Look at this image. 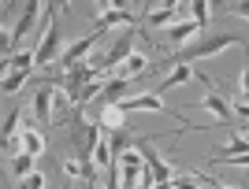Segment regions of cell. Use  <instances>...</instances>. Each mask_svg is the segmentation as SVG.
Here are the masks:
<instances>
[{
  "label": "cell",
  "instance_id": "cell-23",
  "mask_svg": "<svg viewBox=\"0 0 249 189\" xmlns=\"http://www.w3.org/2000/svg\"><path fill=\"white\" fill-rule=\"evenodd\" d=\"M45 186H49V182H45V174H41V171H34L30 178H22L19 189H45Z\"/></svg>",
  "mask_w": 249,
  "mask_h": 189
},
{
  "label": "cell",
  "instance_id": "cell-4",
  "mask_svg": "<svg viewBox=\"0 0 249 189\" xmlns=\"http://www.w3.org/2000/svg\"><path fill=\"white\" fill-rule=\"evenodd\" d=\"M134 145L142 148V156H145V167H149V174L156 178V186H171V182H175V171H171V163H167V159L156 152L153 137H134Z\"/></svg>",
  "mask_w": 249,
  "mask_h": 189
},
{
  "label": "cell",
  "instance_id": "cell-20",
  "mask_svg": "<svg viewBox=\"0 0 249 189\" xmlns=\"http://www.w3.org/2000/svg\"><path fill=\"white\" fill-rule=\"evenodd\" d=\"M186 8H190V19L205 30L208 26V11H212V0H186Z\"/></svg>",
  "mask_w": 249,
  "mask_h": 189
},
{
  "label": "cell",
  "instance_id": "cell-5",
  "mask_svg": "<svg viewBox=\"0 0 249 189\" xmlns=\"http://www.w3.org/2000/svg\"><path fill=\"white\" fill-rule=\"evenodd\" d=\"M115 167H119L123 189H138V182H142V174H145V156H142V148L130 145L126 152H119V156H115Z\"/></svg>",
  "mask_w": 249,
  "mask_h": 189
},
{
  "label": "cell",
  "instance_id": "cell-14",
  "mask_svg": "<svg viewBox=\"0 0 249 189\" xmlns=\"http://www.w3.org/2000/svg\"><path fill=\"white\" fill-rule=\"evenodd\" d=\"M97 123H101L104 130H126L123 104H104V108H97Z\"/></svg>",
  "mask_w": 249,
  "mask_h": 189
},
{
  "label": "cell",
  "instance_id": "cell-1",
  "mask_svg": "<svg viewBox=\"0 0 249 189\" xmlns=\"http://www.w3.org/2000/svg\"><path fill=\"white\" fill-rule=\"evenodd\" d=\"M223 48H242V52H249V41L238 37V33H205V37H194L190 45L175 48L171 56H164V60L153 63V67H182V63H197V60H208V56L223 52Z\"/></svg>",
  "mask_w": 249,
  "mask_h": 189
},
{
  "label": "cell",
  "instance_id": "cell-19",
  "mask_svg": "<svg viewBox=\"0 0 249 189\" xmlns=\"http://www.w3.org/2000/svg\"><path fill=\"white\" fill-rule=\"evenodd\" d=\"M145 22L153 30H167L171 22H178V11H167V8H149L145 11Z\"/></svg>",
  "mask_w": 249,
  "mask_h": 189
},
{
  "label": "cell",
  "instance_id": "cell-26",
  "mask_svg": "<svg viewBox=\"0 0 249 189\" xmlns=\"http://www.w3.org/2000/svg\"><path fill=\"white\" fill-rule=\"evenodd\" d=\"M52 8H56V11H67V8H71V0H52Z\"/></svg>",
  "mask_w": 249,
  "mask_h": 189
},
{
  "label": "cell",
  "instance_id": "cell-7",
  "mask_svg": "<svg viewBox=\"0 0 249 189\" xmlns=\"http://www.w3.org/2000/svg\"><path fill=\"white\" fill-rule=\"evenodd\" d=\"M63 171H67V178H74V182H82L86 189H93L97 186V178H101V167H97L93 159H86V156H67L63 159Z\"/></svg>",
  "mask_w": 249,
  "mask_h": 189
},
{
  "label": "cell",
  "instance_id": "cell-12",
  "mask_svg": "<svg viewBox=\"0 0 249 189\" xmlns=\"http://www.w3.org/2000/svg\"><path fill=\"white\" fill-rule=\"evenodd\" d=\"M115 26H126V30H134V26H142V22L134 19V11H104V15H97V30H115Z\"/></svg>",
  "mask_w": 249,
  "mask_h": 189
},
{
  "label": "cell",
  "instance_id": "cell-9",
  "mask_svg": "<svg viewBox=\"0 0 249 189\" xmlns=\"http://www.w3.org/2000/svg\"><path fill=\"white\" fill-rule=\"evenodd\" d=\"M201 104H205L208 111L216 115V123H223V126H234V123H238V119H234V108H231V100H227L223 93H216V89H208V93L201 96Z\"/></svg>",
  "mask_w": 249,
  "mask_h": 189
},
{
  "label": "cell",
  "instance_id": "cell-3",
  "mask_svg": "<svg viewBox=\"0 0 249 189\" xmlns=\"http://www.w3.org/2000/svg\"><path fill=\"white\" fill-rule=\"evenodd\" d=\"M101 33H104V30H93V33H86V37H78L74 45H67V48H63V56L56 60V67H49V71H71V67L86 63V56L101 45ZM49 71H45V74H49Z\"/></svg>",
  "mask_w": 249,
  "mask_h": 189
},
{
  "label": "cell",
  "instance_id": "cell-8",
  "mask_svg": "<svg viewBox=\"0 0 249 189\" xmlns=\"http://www.w3.org/2000/svg\"><path fill=\"white\" fill-rule=\"evenodd\" d=\"M52 108H56V85L45 78V85L34 93V119H37V126H52Z\"/></svg>",
  "mask_w": 249,
  "mask_h": 189
},
{
  "label": "cell",
  "instance_id": "cell-16",
  "mask_svg": "<svg viewBox=\"0 0 249 189\" xmlns=\"http://www.w3.org/2000/svg\"><path fill=\"white\" fill-rule=\"evenodd\" d=\"M149 71H153V60H149L145 52H130V56H126V63L119 67L123 78H142V74H149Z\"/></svg>",
  "mask_w": 249,
  "mask_h": 189
},
{
  "label": "cell",
  "instance_id": "cell-18",
  "mask_svg": "<svg viewBox=\"0 0 249 189\" xmlns=\"http://www.w3.org/2000/svg\"><path fill=\"white\" fill-rule=\"evenodd\" d=\"M34 163H37V156H26V152H19V156H11V159H8V171L15 174V182H22V178H30V174H34Z\"/></svg>",
  "mask_w": 249,
  "mask_h": 189
},
{
  "label": "cell",
  "instance_id": "cell-2",
  "mask_svg": "<svg viewBox=\"0 0 249 189\" xmlns=\"http://www.w3.org/2000/svg\"><path fill=\"white\" fill-rule=\"evenodd\" d=\"M60 22H56V15L52 11H45V30H41V41H37V67L41 71H49V67H56V60L63 56V48H60Z\"/></svg>",
  "mask_w": 249,
  "mask_h": 189
},
{
  "label": "cell",
  "instance_id": "cell-24",
  "mask_svg": "<svg viewBox=\"0 0 249 189\" xmlns=\"http://www.w3.org/2000/svg\"><path fill=\"white\" fill-rule=\"evenodd\" d=\"M227 11H231V15H238V19H246V22H249V0H234V4H231Z\"/></svg>",
  "mask_w": 249,
  "mask_h": 189
},
{
  "label": "cell",
  "instance_id": "cell-13",
  "mask_svg": "<svg viewBox=\"0 0 249 189\" xmlns=\"http://www.w3.org/2000/svg\"><path fill=\"white\" fill-rule=\"evenodd\" d=\"M130 78H123V74H115V78H108L104 82V89H101V104L97 108H104V104H119L123 100V93H130Z\"/></svg>",
  "mask_w": 249,
  "mask_h": 189
},
{
  "label": "cell",
  "instance_id": "cell-11",
  "mask_svg": "<svg viewBox=\"0 0 249 189\" xmlns=\"http://www.w3.org/2000/svg\"><path fill=\"white\" fill-rule=\"evenodd\" d=\"M119 104H123V111H153V115H171V111L164 108V100H160L156 93H138V96H123Z\"/></svg>",
  "mask_w": 249,
  "mask_h": 189
},
{
  "label": "cell",
  "instance_id": "cell-27",
  "mask_svg": "<svg viewBox=\"0 0 249 189\" xmlns=\"http://www.w3.org/2000/svg\"><path fill=\"white\" fill-rule=\"evenodd\" d=\"M93 4L101 8V15H104V11H112V0H93Z\"/></svg>",
  "mask_w": 249,
  "mask_h": 189
},
{
  "label": "cell",
  "instance_id": "cell-22",
  "mask_svg": "<svg viewBox=\"0 0 249 189\" xmlns=\"http://www.w3.org/2000/svg\"><path fill=\"white\" fill-rule=\"evenodd\" d=\"M171 189H205L194 174H175V182H171Z\"/></svg>",
  "mask_w": 249,
  "mask_h": 189
},
{
  "label": "cell",
  "instance_id": "cell-17",
  "mask_svg": "<svg viewBox=\"0 0 249 189\" xmlns=\"http://www.w3.org/2000/svg\"><path fill=\"white\" fill-rule=\"evenodd\" d=\"M19 145H22L26 156H41V152H45V134H37L34 126H22V130H19Z\"/></svg>",
  "mask_w": 249,
  "mask_h": 189
},
{
  "label": "cell",
  "instance_id": "cell-6",
  "mask_svg": "<svg viewBox=\"0 0 249 189\" xmlns=\"http://www.w3.org/2000/svg\"><path fill=\"white\" fill-rule=\"evenodd\" d=\"M37 15H41V0H26V4H22L19 22H15V30H11L8 37H4V60H8V56H11V48H15V45H19L22 37H26V33H30L34 26H37Z\"/></svg>",
  "mask_w": 249,
  "mask_h": 189
},
{
  "label": "cell",
  "instance_id": "cell-25",
  "mask_svg": "<svg viewBox=\"0 0 249 189\" xmlns=\"http://www.w3.org/2000/svg\"><path fill=\"white\" fill-rule=\"evenodd\" d=\"M178 4L182 0H160V8H167V11H178Z\"/></svg>",
  "mask_w": 249,
  "mask_h": 189
},
{
  "label": "cell",
  "instance_id": "cell-15",
  "mask_svg": "<svg viewBox=\"0 0 249 189\" xmlns=\"http://www.w3.org/2000/svg\"><path fill=\"white\" fill-rule=\"evenodd\" d=\"M190 78H197V71H194L190 63H182V67H175L171 74H164V78L156 82V93H167V89H178V85H186Z\"/></svg>",
  "mask_w": 249,
  "mask_h": 189
},
{
  "label": "cell",
  "instance_id": "cell-21",
  "mask_svg": "<svg viewBox=\"0 0 249 189\" xmlns=\"http://www.w3.org/2000/svg\"><path fill=\"white\" fill-rule=\"evenodd\" d=\"M26 78H30V71H8V74H4V96H11Z\"/></svg>",
  "mask_w": 249,
  "mask_h": 189
},
{
  "label": "cell",
  "instance_id": "cell-10",
  "mask_svg": "<svg viewBox=\"0 0 249 189\" xmlns=\"http://www.w3.org/2000/svg\"><path fill=\"white\" fill-rule=\"evenodd\" d=\"M194 33H201V26L194 19H178V22H171L164 33H160V41L164 45H175V48H182V45H190V37Z\"/></svg>",
  "mask_w": 249,
  "mask_h": 189
}]
</instances>
